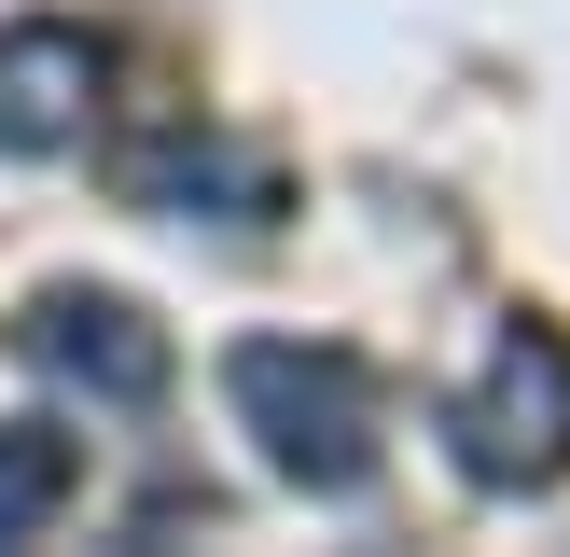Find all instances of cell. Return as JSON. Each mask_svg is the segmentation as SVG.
<instances>
[{
    "label": "cell",
    "instance_id": "cell-1",
    "mask_svg": "<svg viewBox=\"0 0 570 557\" xmlns=\"http://www.w3.org/2000/svg\"><path fill=\"white\" fill-rule=\"evenodd\" d=\"M223 390H237L250 446L293 488L348 501L376 473V377H362V349H334V334H237L223 349Z\"/></svg>",
    "mask_w": 570,
    "mask_h": 557
},
{
    "label": "cell",
    "instance_id": "cell-2",
    "mask_svg": "<svg viewBox=\"0 0 570 557\" xmlns=\"http://www.w3.org/2000/svg\"><path fill=\"white\" fill-rule=\"evenodd\" d=\"M445 446H460L473 488H557L570 473V334L557 321H501L488 377L445 404Z\"/></svg>",
    "mask_w": 570,
    "mask_h": 557
},
{
    "label": "cell",
    "instance_id": "cell-3",
    "mask_svg": "<svg viewBox=\"0 0 570 557\" xmlns=\"http://www.w3.org/2000/svg\"><path fill=\"white\" fill-rule=\"evenodd\" d=\"M98 84H111V42L70 14H14L0 28V154H70L98 126Z\"/></svg>",
    "mask_w": 570,
    "mask_h": 557
},
{
    "label": "cell",
    "instance_id": "cell-4",
    "mask_svg": "<svg viewBox=\"0 0 570 557\" xmlns=\"http://www.w3.org/2000/svg\"><path fill=\"white\" fill-rule=\"evenodd\" d=\"M28 362L70 377L83 404H154L167 390V321L126 306V293H42L28 306Z\"/></svg>",
    "mask_w": 570,
    "mask_h": 557
},
{
    "label": "cell",
    "instance_id": "cell-5",
    "mask_svg": "<svg viewBox=\"0 0 570 557\" xmlns=\"http://www.w3.org/2000/svg\"><path fill=\"white\" fill-rule=\"evenodd\" d=\"M126 195H139V209H195V195H223V223H265V209H278V182H265V167L209 154V139H154V154L126 167Z\"/></svg>",
    "mask_w": 570,
    "mask_h": 557
},
{
    "label": "cell",
    "instance_id": "cell-6",
    "mask_svg": "<svg viewBox=\"0 0 570 557\" xmlns=\"http://www.w3.org/2000/svg\"><path fill=\"white\" fill-rule=\"evenodd\" d=\"M83 488V446L56 432V418H0V544H28V529H56V501Z\"/></svg>",
    "mask_w": 570,
    "mask_h": 557
}]
</instances>
